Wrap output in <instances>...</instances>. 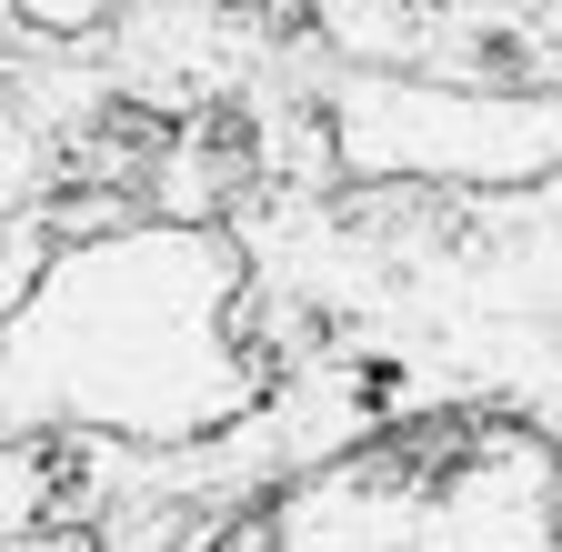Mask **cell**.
Listing matches in <instances>:
<instances>
[{"label":"cell","mask_w":562,"mask_h":552,"mask_svg":"<svg viewBox=\"0 0 562 552\" xmlns=\"http://www.w3.org/2000/svg\"><path fill=\"white\" fill-rule=\"evenodd\" d=\"M222 552H562V452L513 423H422L322 462Z\"/></svg>","instance_id":"6da1fadb"}]
</instances>
